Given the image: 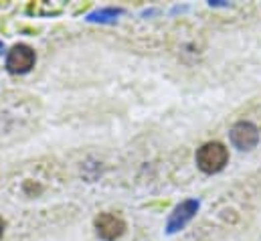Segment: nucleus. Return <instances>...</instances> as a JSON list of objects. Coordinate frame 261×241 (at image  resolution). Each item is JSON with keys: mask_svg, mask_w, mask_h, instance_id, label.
Returning <instances> with one entry per match:
<instances>
[{"mask_svg": "<svg viewBox=\"0 0 261 241\" xmlns=\"http://www.w3.org/2000/svg\"><path fill=\"white\" fill-rule=\"evenodd\" d=\"M120 12H122V10H114V8H108V10H99V12L91 14V16H89V20H110L108 16L116 18V16H118Z\"/></svg>", "mask_w": 261, "mask_h": 241, "instance_id": "obj_6", "label": "nucleus"}, {"mask_svg": "<svg viewBox=\"0 0 261 241\" xmlns=\"http://www.w3.org/2000/svg\"><path fill=\"white\" fill-rule=\"evenodd\" d=\"M0 53H2V45H0Z\"/></svg>", "mask_w": 261, "mask_h": 241, "instance_id": "obj_8", "label": "nucleus"}, {"mask_svg": "<svg viewBox=\"0 0 261 241\" xmlns=\"http://www.w3.org/2000/svg\"><path fill=\"white\" fill-rule=\"evenodd\" d=\"M231 142L239 150H251L259 142V130L251 122H239L231 128Z\"/></svg>", "mask_w": 261, "mask_h": 241, "instance_id": "obj_2", "label": "nucleus"}, {"mask_svg": "<svg viewBox=\"0 0 261 241\" xmlns=\"http://www.w3.org/2000/svg\"><path fill=\"white\" fill-rule=\"evenodd\" d=\"M196 211H198V201H195V199H189V201L180 203V205L174 209V213L170 215L168 225H166V231H168V233L180 231V229L195 217Z\"/></svg>", "mask_w": 261, "mask_h": 241, "instance_id": "obj_5", "label": "nucleus"}, {"mask_svg": "<svg viewBox=\"0 0 261 241\" xmlns=\"http://www.w3.org/2000/svg\"><path fill=\"white\" fill-rule=\"evenodd\" d=\"M227 162H229V150L221 142H206L196 150V166L206 175L223 171Z\"/></svg>", "mask_w": 261, "mask_h": 241, "instance_id": "obj_1", "label": "nucleus"}, {"mask_svg": "<svg viewBox=\"0 0 261 241\" xmlns=\"http://www.w3.org/2000/svg\"><path fill=\"white\" fill-rule=\"evenodd\" d=\"M95 231L103 241H116L126 231V223L118 215L101 213L95 217Z\"/></svg>", "mask_w": 261, "mask_h": 241, "instance_id": "obj_4", "label": "nucleus"}, {"mask_svg": "<svg viewBox=\"0 0 261 241\" xmlns=\"http://www.w3.org/2000/svg\"><path fill=\"white\" fill-rule=\"evenodd\" d=\"M2 231H4V221L0 219V237H2Z\"/></svg>", "mask_w": 261, "mask_h": 241, "instance_id": "obj_7", "label": "nucleus"}, {"mask_svg": "<svg viewBox=\"0 0 261 241\" xmlns=\"http://www.w3.org/2000/svg\"><path fill=\"white\" fill-rule=\"evenodd\" d=\"M35 65V51L29 45H14L8 51L6 57V69L10 73H27Z\"/></svg>", "mask_w": 261, "mask_h": 241, "instance_id": "obj_3", "label": "nucleus"}]
</instances>
